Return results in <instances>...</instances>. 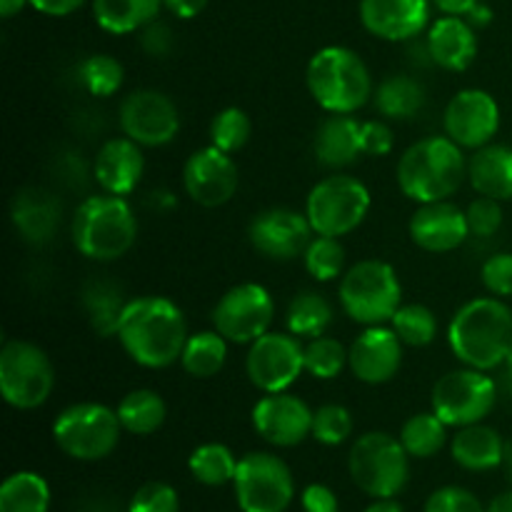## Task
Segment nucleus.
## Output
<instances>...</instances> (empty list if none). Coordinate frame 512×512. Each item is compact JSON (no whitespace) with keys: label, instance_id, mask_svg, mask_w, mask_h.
<instances>
[{"label":"nucleus","instance_id":"nucleus-1","mask_svg":"<svg viewBox=\"0 0 512 512\" xmlns=\"http://www.w3.org/2000/svg\"><path fill=\"white\" fill-rule=\"evenodd\" d=\"M115 335L135 365L163 370L180 363L190 333L183 310L173 300L163 295H140L125 303Z\"/></svg>","mask_w":512,"mask_h":512},{"label":"nucleus","instance_id":"nucleus-2","mask_svg":"<svg viewBox=\"0 0 512 512\" xmlns=\"http://www.w3.org/2000/svg\"><path fill=\"white\" fill-rule=\"evenodd\" d=\"M448 345L468 368H500L512 350V310L495 295L470 300L450 320Z\"/></svg>","mask_w":512,"mask_h":512},{"label":"nucleus","instance_id":"nucleus-3","mask_svg":"<svg viewBox=\"0 0 512 512\" xmlns=\"http://www.w3.org/2000/svg\"><path fill=\"white\" fill-rule=\"evenodd\" d=\"M468 178L463 148L448 135H430L410 145L398 163V185L418 205L450 200Z\"/></svg>","mask_w":512,"mask_h":512},{"label":"nucleus","instance_id":"nucleus-4","mask_svg":"<svg viewBox=\"0 0 512 512\" xmlns=\"http://www.w3.org/2000/svg\"><path fill=\"white\" fill-rule=\"evenodd\" d=\"M70 238L83 258L113 263L138 240V218L123 195H90L75 208Z\"/></svg>","mask_w":512,"mask_h":512},{"label":"nucleus","instance_id":"nucleus-5","mask_svg":"<svg viewBox=\"0 0 512 512\" xmlns=\"http://www.w3.org/2000/svg\"><path fill=\"white\" fill-rule=\"evenodd\" d=\"M305 85L325 113L353 115L373 98V78L355 50L345 45H328L310 58Z\"/></svg>","mask_w":512,"mask_h":512},{"label":"nucleus","instance_id":"nucleus-6","mask_svg":"<svg viewBox=\"0 0 512 512\" xmlns=\"http://www.w3.org/2000/svg\"><path fill=\"white\" fill-rule=\"evenodd\" d=\"M340 308L353 323L373 328L393 320L403 305V285L385 260H360L340 278Z\"/></svg>","mask_w":512,"mask_h":512},{"label":"nucleus","instance_id":"nucleus-7","mask_svg":"<svg viewBox=\"0 0 512 512\" xmlns=\"http://www.w3.org/2000/svg\"><path fill=\"white\" fill-rule=\"evenodd\" d=\"M348 470L360 493L368 498H395L408 488L410 455L390 433H365L353 443Z\"/></svg>","mask_w":512,"mask_h":512},{"label":"nucleus","instance_id":"nucleus-8","mask_svg":"<svg viewBox=\"0 0 512 512\" xmlns=\"http://www.w3.org/2000/svg\"><path fill=\"white\" fill-rule=\"evenodd\" d=\"M118 413L100 403H75L68 405L53 420V440L68 458L80 463H98L115 453L120 443Z\"/></svg>","mask_w":512,"mask_h":512},{"label":"nucleus","instance_id":"nucleus-9","mask_svg":"<svg viewBox=\"0 0 512 512\" xmlns=\"http://www.w3.org/2000/svg\"><path fill=\"white\" fill-rule=\"evenodd\" d=\"M370 205H373V198L363 180L335 173L313 185L305 200V215L315 235L345 238L363 225Z\"/></svg>","mask_w":512,"mask_h":512},{"label":"nucleus","instance_id":"nucleus-10","mask_svg":"<svg viewBox=\"0 0 512 512\" xmlns=\"http://www.w3.org/2000/svg\"><path fill=\"white\" fill-rule=\"evenodd\" d=\"M55 368L48 353L28 340L0 348V395L15 410H38L53 395Z\"/></svg>","mask_w":512,"mask_h":512},{"label":"nucleus","instance_id":"nucleus-11","mask_svg":"<svg viewBox=\"0 0 512 512\" xmlns=\"http://www.w3.org/2000/svg\"><path fill=\"white\" fill-rule=\"evenodd\" d=\"M498 403V385L485 370L460 368L445 373L433 385L430 408L448 428L483 423Z\"/></svg>","mask_w":512,"mask_h":512},{"label":"nucleus","instance_id":"nucleus-12","mask_svg":"<svg viewBox=\"0 0 512 512\" xmlns=\"http://www.w3.org/2000/svg\"><path fill=\"white\" fill-rule=\"evenodd\" d=\"M233 490L240 512H285L295 498V478L280 455L255 450L240 458Z\"/></svg>","mask_w":512,"mask_h":512},{"label":"nucleus","instance_id":"nucleus-13","mask_svg":"<svg viewBox=\"0 0 512 512\" xmlns=\"http://www.w3.org/2000/svg\"><path fill=\"white\" fill-rule=\"evenodd\" d=\"M275 320V300L268 288L258 283L233 285L213 308V328L228 343L250 345L265 333Z\"/></svg>","mask_w":512,"mask_h":512},{"label":"nucleus","instance_id":"nucleus-14","mask_svg":"<svg viewBox=\"0 0 512 512\" xmlns=\"http://www.w3.org/2000/svg\"><path fill=\"white\" fill-rule=\"evenodd\" d=\"M245 373L260 393H285L305 373V345L293 333L270 330L248 345Z\"/></svg>","mask_w":512,"mask_h":512},{"label":"nucleus","instance_id":"nucleus-15","mask_svg":"<svg viewBox=\"0 0 512 512\" xmlns=\"http://www.w3.org/2000/svg\"><path fill=\"white\" fill-rule=\"evenodd\" d=\"M123 135L143 148H163L180 133V113L173 100L153 88L133 90L125 95L118 110Z\"/></svg>","mask_w":512,"mask_h":512},{"label":"nucleus","instance_id":"nucleus-16","mask_svg":"<svg viewBox=\"0 0 512 512\" xmlns=\"http://www.w3.org/2000/svg\"><path fill=\"white\" fill-rule=\"evenodd\" d=\"M443 128L463 150H480L495 140L500 130V105L488 90L465 88L445 105Z\"/></svg>","mask_w":512,"mask_h":512},{"label":"nucleus","instance_id":"nucleus-17","mask_svg":"<svg viewBox=\"0 0 512 512\" xmlns=\"http://www.w3.org/2000/svg\"><path fill=\"white\" fill-rule=\"evenodd\" d=\"M313 413L305 400L293 393H265L253 405V428L265 443L275 448H295L313 438Z\"/></svg>","mask_w":512,"mask_h":512},{"label":"nucleus","instance_id":"nucleus-18","mask_svg":"<svg viewBox=\"0 0 512 512\" xmlns=\"http://www.w3.org/2000/svg\"><path fill=\"white\" fill-rule=\"evenodd\" d=\"M240 170L233 155L223 153L215 145L200 148L185 160L183 188L200 208H220L238 193Z\"/></svg>","mask_w":512,"mask_h":512},{"label":"nucleus","instance_id":"nucleus-19","mask_svg":"<svg viewBox=\"0 0 512 512\" xmlns=\"http://www.w3.org/2000/svg\"><path fill=\"white\" fill-rule=\"evenodd\" d=\"M248 238L263 258L288 263L305 253L310 240L315 238V230L305 213L290 208H268L250 220Z\"/></svg>","mask_w":512,"mask_h":512},{"label":"nucleus","instance_id":"nucleus-20","mask_svg":"<svg viewBox=\"0 0 512 512\" xmlns=\"http://www.w3.org/2000/svg\"><path fill=\"white\" fill-rule=\"evenodd\" d=\"M403 340L388 325L365 328L348 348V368L360 383L385 385L403 368Z\"/></svg>","mask_w":512,"mask_h":512},{"label":"nucleus","instance_id":"nucleus-21","mask_svg":"<svg viewBox=\"0 0 512 512\" xmlns=\"http://www.w3.org/2000/svg\"><path fill=\"white\" fill-rule=\"evenodd\" d=\"M410 240L425 253H453L470 238L468 215L450 200L423 203L410 218Z\"/></svg>","mask_w":512,"mask_h":512},{"label":"nucleus","instance_id":"nucleus-22","mask_svg":"<svg viewBox=\"0 0 512 512\" xmlns=\"http://www.w3.org/2000/svg\"><path fill=\"white\" fill-rule=\"evenodd\" d=\"M433 0H360V23L370 35L403 43L425 30Z\"/></svg>","mask_w":512,"mask_h":512},{"label":"nucleus","instance_id":"nucleus-23","mask_svg":"<svg viewBox=\"0 0 512 512\" xmlns=\"http://www.w3.org/2000/svg\"><path fill=\"white\" fill-rule=\"evenodd\" d=\"M145 173L143 145L130 140L128 135L110 138L100 145L93 160V175L103 193L130 195L140 185Z\"/></svg>","mask_w":512,"mask_h":512},{"label":"nucleus","instance_id":"nucleus-24","mask_svg":"<svg viewBox=\"0 0 512 512\" xmlns=\"http://www.w3.org/2000/svg\"><path fill=\"white\" fill-rule=\"evenodd\" d=\"M428 55L435 65L450 73H463L475 63L478 55V35L468 18L443 15L435 20L428 33Z\"/></svg>","mask_w":512,"mask_h":512},{"label":"nucleus","instance_id":"nucleus-25","mask_svg":"<svg viewBox=\"0 0 512 512\" xmlns=\"http://www.w3.org/2000/svg\"><path fill=\"white\" fill-rule=\"evenodd\" d=\"M313 153L323 168L343 170L363 153V123L353 115L328 113L313 138Z\"/></svg>","mask_w":512,"mask_h":512},{"label":"nucleus","instance_id":"nucleus-26","mask_svg":"<svg viewBox=\"0 0 512 512\" xmlns=\"http://www.w3.org/2000/svg\"><path fill=\"white\" fill-rule=\"evenodd\" d=\"M450 455L463 470L488 473L505 463L508 448L498 430L485 423H475L458 428V433L450 440Z\"/></svg>","mask_w":512,"mask_h":512},{"label":"nucleus","instance_id":"nucleus-27","mask_svg":"<svg viewBox=\"0 0 512 512\" xmlns=\"http://www.w3.org/2000/svg\"><path fill=\"white\" fill-rule=\"evenodd\" d=\"M468 180L475 193L505 203L512 200V148L490 143L473 150L468 160Z\"/></svg>","mask_w":512,"mask_h":512},{"label":"nucleus","instance_id":"nucleus-28","mask_svg":"<svg viewBox=\"0 0 512 512\" xmlns=\"http://www.w3.org/2000/svg\"><path fill=\"white\" fill-rule=\"evenodd\" d=\"M13 225L20 238L33 245H43L55 238L60 225V205L45 190H23L13 200Z\"/></svg>","mask_w":512,"mask_h":512},{"label":"nucleus","instance_id":"nucleus-29","mask_svg":"<svg viewBox=\"0 0 512 512\" xmlns=\"http://www.w3.org/2000/svg\"><path fill=\"white\" fill-rule=\"evenodd\" d=\"M163 0H93V18L105 33L130 35L153 23Z\"/></svg>","mask_w":512,"mask_h":512},{"label":"nucleus","instance_id":"nucleus-30","mask_svg":"<svg viewBox=\"0 0 512 512\" xmlns=\"http://www.w3.org/2000/svg\"><path fill=\"white\" fill-rule=\"evenodd\" d=\"M373 103L388 120H413L425 108V88L410 75H388L375 88Z\"/></svg>","mask_w":512,"mask_h":512},{"label":"nucleus","instance_id":"nucleus-31","mask_svg":"<svg viewBox=\"0 0 512 512\" xmlns=\"http://www.w3.org/2000/svg\"><path fill=\"white\" fill-rule=\"evenodd\" d=\"M115 413H118L125 433L153 435L163 428L168 408H165V400L160 398V393L150 388H138L120 398Z\"/></svg>","mask_w":512,"mask_h":512},{"label":"nucleus","instance_id":"nucleus-32","mask_svg":"<svg viewBox=\"0 0 512 512\" xmlns=\"http://www.w3.org/2000/svg\"><path fill=\"white\" fill-rule=\"evenodd\" d=\"M225 360H228V340L215 328L200 330V333L188 335V343L180 355V368L190 378L208 380L225 368Z\"/></svg>","mask_w":512,"mask_h":512},{"label":"nucleus","instance_id":"nucleus-33","mask_svg":"<svg viewBox=\"0 0 512 512\" xmlns=\"http://www.w3.org/2000/svg\"><path fill=\"white\" fill-rule=\"evenodd\" d=\"M330 323H333V305L315 290L298 293L285 310V328L300 340L320 338L330 328Z\"/></svg>","mask_w":512,"mask_h":512},{"label":"nucleus","instance_id":"nucleus-34","mask_svg":"<svg viewBox=\"0 0 512 512\" xmlns=\"http://www.w3.org/2000/svg\"><path fill=\"white\" fill-rule=\"evenodd\" d=\"M50 485L33 470H18L0 485V512H48Z\"/></svg>","mask_w":512,"mask_h":512},{"label":"nucleus","instance_id":"nucleus-35","mask_svg":"<svg viewBox=\"0 0 512 512\" xmlns=\"http://www.w3.org/2000/svg\"><path fill=\"white\" fill-rule=\"evenodd\" d=\"M238 463L240 460L235 458L228 445L203 443L190 453L188 470L195 483L205 485V488H223V485H233Z\"/></svg>","mask_w":512,"mask_h":512},{"label":"nucleus","instance_id":"nucleus-36","mask_svg":"<svg viewBox=\"0 0 512 512\" xmlns=\"http://www.w3.org/2000/svg\"><path fill=\"white\" fill-rule=\"evenodd\" d=\"M400 443L408 450L410 458H435L448 445V425L433 410L430 413H415L400 428Z\"/></svg>","mask_w":512,"mask_h":512},{"label":"nucleus","instance_id":"nucleus-37","mask_svg":"<svg viewBox=\"0 0 512 512\" xmlns=\"http://www.w3.org/2000/svg\"><path fill=\"white\" fill-rule=\"evenodd\" d=\"M390 328L395 330V335L408 348H425V345H430L438 338V315L428 305H400L398 313L390 320Z\"/></svg>","mask_w":512,"mask_h":512},{"label":"nucleus","instance_id":"nucleus-38","mask_svg":"<svg viewBox=\"0 0 512 512\" xmlns=\"http://www.w3.org/2000/svg\"><path fill=\"white\" fill-rule=\"evenodd\" d=\"M78 78L80 85L88 90L95 98H110L120 90L125 78L123 63L113 55L105 53H93L85 60H80L78 65Z\"/></svg>","mask_w":512,"mask_h":512},{"label":"nucleus","instance_id":"nucleus-39","mask_svg":"<svg viewBox=\"0 0 512 512\" xmlns=\"http://www.w3.org/2000/svg\"><path fill=\"white\" fill-rule=\"evenodd\" d=\"M303 265L308 275L318 283H330L345 273V248L340 238L315 235L303 253Z\"/></svg>","mask_w":512,"mask_h":512},{"label":"nucleus","instance_id":"nucleus-40","mask_svg":"<svg viewBox=\"0 0 512 512\" xmlns=\"http://www.w3.org/2000/svg\"><path fill=\"white\" fill-rule=\"evenodd\" d=\"M253 135V123L243 108H223L210 120V145L223 153H240Z\"/></svg>","mask_w":512,"mask_h":512},{"label":"nucleus","instance_id":"nucleus-41","mask_svg":"<svg viewBox=\"0 0 512 512\" xmlns=\"http://www.w3.org/2000/svg\"><path fill=\"white\" fill-rule=\"evenodd\" d=\"M348 365V350L338 338L320 335L305 345V373L318 380H335Z\"/></svg>","mask_w":512,"mask_h":512},{"label":"nucleus","instance_id":"nucleus-42","mask_svg":"<svg viewBox=\"0 0 512 512\" xmlns=\"http://www.w3.org/2000/svg\"><path fill=\"white\" fill-rule=\"evenodd\" d=\"M353 415L345 405L328 403L320 405L313 413V438L320 445H328V448H338L345 440L353 435Z\"/></svg>","mask_w":512,"mask_h":512},{"label":"nucleus","instance_id":"nucleus-43","mask_svg":"<svg viewBox=\"0 0 512 512\" xmlns=\"http://www.w3.org/2000/svg\"><path fill=\"white\" fill-rule=\"evenodd\" d=\"M118 290H113L110 285L98 283L93 290H88V310L90 320L98 328V333L103 335H115L118 333V320L123 313L125 303L118 298Z\"/></svg>","mask_w":512,"mask_h":512},{"label":"nucleus","instance_id":"nucleus-44","mask_svg":"<svg viewBox=\"0 0 512 512\" xmlns=\"http://www.w3.org/2000/svg\"><path fill=\"white\" fill-rule=\"evenodd\" d=\"M128 512H180V495L163 480L140 485L128 503Z\"/></svg>","mask_w":512,"mask_h":512},{"label":"nucleus","instance_id":"nucleus-45","mask_svg":"<svg viewBox=\"0 0 512 512\" xmlns=\"http://www.w3.org/2000/svg\"><path fill=\"white\" fill-rule=\"evenodd\" d=\"M423 512H485V505L468 488L445 485V488L433 490L428 495Z\"/></svg>","mask_w":512,"mask_h":512},{"label":"nucleus","instance_id":"nucleus-46","mask_svg":"<svg viewBox=\"0 0 512 512\" xmlns=\"http://www.w3.org/2000/svg\"><path fill=\"white\" fill-rule=\"evenodd\" d=\"M465 215H468L470 235H475V238H493L503 225V205H500V200L485 198V195L473 200Z\"/></svg>","mask_w":512,"mask_h":512},{"label":"nucleus","instance_id":"nucleus-47","mask_svg":"<svg viewBox=\"0 0 512 512\" xmlns=\"http://www.w3.org/2000/svg\"><path fill=\"white\" fill-rule=\"evenodd\" d=\"M485 290L495 298H512V253H495L480 268Z\"/></svg>","mask_w":512,"mask_h":512},{"label":"nucleus","instance_id":"nucleus-48","mask_svg":"<svg viewBox=\"0 0 512 512\" xmlns=\"http://www.w3.org/2000/svg\"><path fill=\"white\" fill-rule=\"evenodd\" d=\"M395 135L388 123L383 120H365L363 123V153L370 158H383L393 153Z\"/></svg>","mask_w":512,"mask_h":512},{"label":"nucleus","instance_id":"nucleus-49","mask_svg":"<svg viewBox=\"0 0 512 512\" xmlns=\"http://www.w3.org/2000/svg\"><path fill=\"white\" fill-rule=\"evenodd\" d=\"M305 512H340V500L333 488L323 483L305 485L303 495H300Z\"/></svg>","mask_w":512,"mask_h":512},{"label":"nucleus","instance_id":"nucleus-50","mask_svg":"<svg viewBox=\"0 0 512 512\" xmlns=\"http://www.w3.org/2000/svg\"><path fill=\"white\" fill-rule=\"evenodd\" d=\"M140 45H143L145 53L153 55V58H163V55H168L170 48H173V33H170L168 25L153 20V23L143 28Z\"/></svg>","mask_w":512,"mask_h":512},{"label":"nucleus","instance_id":"nucleus-51","mask_svg":"<svg viewBox=\"0 0 512 512\" xmlns=\"http://www.w3.org/2000/svg\"><path fill=\"white\" fill-rule=\"evenodd\" d=\"M30 8H35L38 13L48 15V18H68L75 10H80L85 5V0H28Z\"/></svg>","mask_w":512,"mask_h":512},{"label":"nucleus","instance_id":"nucleus-52","mask_svg":"<svg viewBox=\"0 0 512 512\" xmlns=\"http://www.w3.org/2000/svg\"><path fill=\"white\" fill-rule=\"evenodd\" d=\"M163 5L175 15V18L193 20L203 13L208 0H163Z\"/></svg>","mask_w":512,"mask_h":512},{"label":"nucleus","instance_id":"nucleus-53","mask_svg":"<svg viewBox=\"0 0 512 512\" xmlns=\"http://www.w3.org/2000/svg\"><path fill=\"white\" fill-rule=\"evenodd\" d=\"M478 3L480 0H433V5L443 15H460V18H465Z\"/></svg>","mask_w":512,"mask_h":512},{"label":"nucleus","instance_id":"nucleus-54","mask_svg":"<svg viewBox=\"0 0 512 512\" xmlns=\"http://www.w3.org/2000/svg\"><path fill=\"white\" fill-rule=\"evenodd\" d=\"M363 512H405L395 498H375Z\"/></svg>","mask_w":512,"mask_h":512},{"label":"nucleus","instance_id":"nucleus-55","mask_svg":"<svg viewBox=\"0 0 512 512\" xmlns=\"http://www.w3.org/2000/svg\"><path fill=\"white\" fill-rule=\"evenodd\" d=\"M465 18L470 20V25H473V28H475V25H480V28H483V25L490 23V18H493V13H490V10L485 8L483 3H478L473 10H470L468 15H465Z\"/></svg>","mask_w":512,"mask_h":512},{"label":"nucleus","instance_id":"nucleus-56","mask_svg":"<svg viewBox=\"0 0 512 512\" xmlns=\"http://www.w3.org/2000/svg\"><path fill=\"white\" fill-rule=\"evenodd\" d=\"M485 512H512V490H508V493H500L498 498H493V503L485 508Z\"/></svg>","mask_w":512,"mask_h":512},{"label":"nucleus","instance_id":"nucleus-57","mask_svg":"<svg viewBox=\"0 0 512 512\" xmlns=\"http://www.w3.org/2000/svg\"><path fill=\"white\" fill-rule=\"evenodd\" d=\"M25 5H30L28 0H0V15H3V18H13V15H18Z\"/></svg>","mask_w":512,"mask_h":512},{"label":"nucleus","instance_id":"nucleus-58","mask_svg":"<svg viewBox=\"0 0 512 512\" xmlns=\"http://www.w3.org/2000/svg\"><path fill=\"white\" fill-rule=\"evenodd\" d=\"M505 470H508V478L512 483V445L508 448V455H505Z\"/></svg>","mask_w":512,"mask_h":512},{"label":"nucleus","instance_id":"nucleus-59","mask_svg":"<svg viewBox=\"0 0 512 512\" xmlns=\"http://www.w3.org/2000/svg\"><path fill=\"white\" fill-rule=\"evenodd\" d=\"M505 373H508V378L512 380V350H510L508 360H505Z\"/></svg>","mask_w":512,"mask_h":512}]
</instances>
